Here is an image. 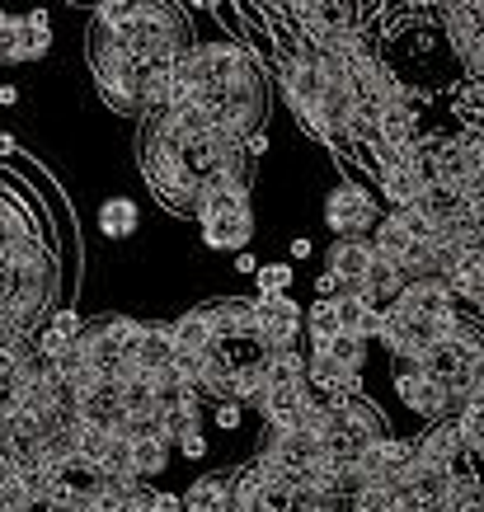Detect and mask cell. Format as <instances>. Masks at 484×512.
Here are the masks:
<instances>
[{
	"label": "cell",
	"mask_w": 484,
	"mask_h": 512,
	"mask_svg": "<svg viewBox=\"0 0 484 512\" xmlns=\"http://www.w3.org/2000/svg\"><path fill=\"white\" fill-rule=\"evenodd\" d=\"M132 447V480H156L160 470L170 466V451L174 442L165 433H151V437H137V442H127Z\"/></svg>",
	"instance_id": "15"
},
{
	"label": "cell",
	"mask_w": 484,
	"mask_h": 512,
	"mask_svg": "<svg viewBox=\"0 0 484 512\" xmlns=\"http://www.w3.org/2000/svg\"><path fill=\"white\" fill-rule=\"evenodd\" d=\"M5 29H10V15H5V10H0V38H5Z\"/></svg>",
	"instance_id": "34"
},
{
	"label": "cell",
	"mask_w": 484,
	"mask_h": 512,
	"mask_svg": "<svg viewBox=\"0 0 484 512\" xmlns=\"http://www.w3.org/2000/svg\"><path fill=\"white\" fill-rule=\"evenodd\" d=\"M193 109L203 113V123L231 146H245L254 132H264L268 118V71L254 57L250 43L240 38H212L193 43Z\"/></svg>",
	"instance_id": "1"
},
{
	"label": "cell",
	"mask_w": 484,
	"mask_h": 512,
	"mask_svg": "<svg viewBox=\"0 0 484 512\" xmlns=\"http://www.w3.org/2000/svg\"><path fill=\"white\" fill-rule=\"evenodd\" d=\"M348 512H367V508H348Z\"/></svg>",
	"instance_id": "35"
},
{
	"label": "cell",
	"mask_w": 484,
	"mask_h": 512,
	"mask_svg": "<svg viewBox=\"0 0 484 512\" xmlns=\"http://www.w3.org/2000/svg\"><path fill=\"white\" fill-rule=\"evenodd\" d=\"M339 296H344V282L334 278L329 268H320L315 273V301H339Z\"/></svg>",
	"instance_id": "25"
},
{
	"label": "cell",
	"mask_w": 484,
	"mask_h": 512,
	"mask_svg": "<svg viewBox=\"0 0 484 512\" xmlns=\"http://www.w3.org/2000/svg\"><path fill=\"white\" fill-rule=\"evenodd\" d=\"M94 226L109 235V240H127V235L141 226L137 202L123 198V193H118V198H104V202H99V212H94Z\"/></svg>",
	"instance_id": "16"
},
{
	"label": "cell",
	"mask_w": 484,
	"mask_h": 512,
	"mask_svg": "<svg viewBox=\"0 0 484 512\" xmlns=\"http://www.w3.org/2000/svg\"><path fill=\"white\" fill-rule=\"evenodd\" d=\"M381 221V207H376V193L362 188L358 179H344L325 198V226L334 231V240H367Z\"/></svg>",
	"instance_id": "4"
},
{
	"label": "cell",
	"mask_w": 484,
	"mask_h": 512,
	"mask_svg": "<svg viewBox=\"0 0 484 512\" xmlns=\"http://www.w3.org/2000/svg\"><path fill=\"white\" fill-rule=\"evenodd\" d=\"M179 498H184V512H226L231 508V475H203Z\"/></svg>",
	"instance_id": "14"
},
{
	"label": "cell",
	"mask_w": 484,
	"mask_h": 512,
	"mask_svg": "<svg viewBox=\"0 0 484 512\" xmlns=\"http://www.w3.org/2000/svg\"><path fill=\"white\" fill-rule=\"evenodd\" d=\"M10 104H19V90L15 85H0V109H10Z\"/></svg>",
	"instance_id": "33"
},
{
	"label": "cell",
	"mask_w": 484,
	"mask_h": 512,
	"mask_svg": "<svg viewBox=\"0 0 484 512\" xmlns=\"http://www.w3.org/2000/svg\"><path fill=\"white\" fill-rule=\"evenodd\" d=\"M198 226H203L207 249H226V254H245L254 240V207L250 188H207L198 202Z\"/></svg>",
	"instance_id": "3"
},
{
	"label": "cell",
	"mask_w": 484,
	"mask_h": 512,
	"mask_svg": "<svg viewBox=\"0 0 484 512\" xmlns=\"http://www.w3.org/2000/svg\"><path fill=\"white\" fill-rule=\"evenodd\" d=\"M376 193L391 202V212H405V207H419V198L428 193L419 170H386L376 179Z\"/></svg>",
	"instance_id": "13"
},
{
	"label": "cell",
	"mask_w": 484,
	"mask_h": 512,
	"mask_svg": "<svg viewBox=\"0 0 484 512\" xmlns=\"http://www.w3.org/2000/svg\"><path fill=\"white\" fill-rule=\"evenodd\" d=\"M306 362L311 353L306 348H273L268 353V386H306Z\"/></svg>",
	"instance_id": "19"
},
{
	"label": "cell",
	"mask_w": 484,
	"mask_h": 512,
	"mask_svg": "<svg viewBox=\"0 0 484 512\" xmlns=\"http://www.w3.org/2000/svg\"><path fill=\"white\" fill-rule=\"evenodd\" d=\"M174 447L184 451V456H193V461H203V456H207V433H203V428H188Z\"/></svg>",
	"instance_id": "26"
},
{
	"label": "cell",
	"mask_w": 484,
	"mask_h": 512,
	"mask_svg": "<svg viewBox=\"0 0 484 512\" xmlns=\"http://www.w3.org/2000/svg\"><path fill=\"white\" fill-rule=\"evenodd\" d=\"M292 259H311V240H306V235L292 240Z\"/></svg>",
	"instance_id": "31"
},
{
	"label": "cell",
	"mask_w": 484,
	"mask_h": 512,
	"mask_svg": "<svg viewBox=\"0 0 484 512\" xmlns=\"http://www.w3.org/2000/svg\"><path fill=\"white\" fill-rule=\"evenodd\" d=\"M391 311H400L405 320H414V325L428 329V325H438L442 315L461 311V301H456L452 287H447L442 278H414L405 292H400V301H395Z\"/></svg>",
	"instance_id": "6"
},
{
	"label": "cell",
	"mask_w": 484,
	"mask_h": 512,
	"mask_svg": "<svg viewBox=\"0 0 484 512\" xmlns=\"http://www.w3.org/2000/svg\"><path fill=\"white\" fill-rule=\"evenodd\" d=\"M301 334H306V353H320V348H329V343L344 334V320H339V306L334 301H311V311H306V325H301Z\"/></svg>",
	"instance_id": "17"
},
{
	"label": "cell",
	"mask_w": 484,
	"mask_h": 512,
	"mask_svg": "<svg viewBox=\"0 0 484 512\" xmlns=\"http://www.w3.org/2000/svg\"><path fill=\"white\" fill-rule=\"evenodd\" d=\"M292 278H297L292 264H259V273H254L259 296H292Z\"/></svg>",
	"instance_id": "21"
},
{
	"label": "cell",
	"mask_w": 484,
	"mask_h": 512,
	"mask_svg": "<svg viewBox=\"0 0 484 512\" xmlns=\"http://www.w3.org/2000/svg\"><path fill=\"white\" fill-rule=\"evenodd\" d=\"M235 273H259V259H254V249H245V254H235Z\"/></svg>",
	"instance_id": "29"
},
{
	"label": "cell",
	"mask_w": 484,
	"mask_h": 512,
	"mask_svg": "<svg viewBox=\"0 0 484 512\" xmlns=\"http://www.w3.org/2000/svg\"><path fill=\"white\" fill-rule=\"evenodd\" d=\"M156 512H184V498H179V494H165V489H160Z\"/></svg>",
	"instance_id": "30"
},
{
	"label": "cell",
	"mask_w": 484,
	"mask_h": 512,
	"mask_svg": "<svg viewBox=\"0 0 484 512\" xmlns=\"http://www.w3.org/2000/svg\"><path fill=\"white\" fill-rule=\"evenodd\" d=\"M160 489L151 480H127V512H156Z\"/></svg>",
	"instance_id": "24"
},
{
	"label": "cell",
	"mask_w": 484,
	"mask_h": 512,
	"mask_svg": "<svg viewBox=\"0 0 484 512\" xmlns=\"http://www.w3.org/2000/svg\"><path fill=\"white\" fill-rule=\"evenodd\" d=\"M19 146H15V137H10V132H0V160H10L15 156Z\"/></svg>",
	"instance_id": "32"
},
{
	"label": "cell",
	"mask_w": 484,
	"mask_h": 512,
	"mask_svg": "<svg viewBox=\"0 0 484 512\" xmlns=\"http://www.w3.org/2000/svg\"><path fill=\"white\" fill-rule=\"evenodd\" d=\"M433 24L442 29V43L452 47L456 62H466L470 52L484 43V15H480V5H438V10H433Z\"/></svg>",
	"instance_id": "9"
},
{
	"label": "cell",
	"mask_w": 484,
	"mask_h": 512,
	"mask_svg": "<svg viewBox=\"0 0 484 512\" xmlns=\"http://www.w3.org/2000/svg\"><path fill=\"white\" fill-rule=\"evenodd\" d=\"M264 151H268V132H254V137L245 141V156H250V160H259V156H264Z\"/></svg>",
	"instance_id": "28"
},
{
	"label": "cell",
	"mask_w": 484,
	"mask_h": 512,
	"mask_svg": "<svg viewBox=\"0 0 484 512\" xmlns=\"http://www.w3.org/2000/svg\"><path fill=\"white\" fill-rule=\"evenodd\" d=\"M395 395H400V404H405L409 414H419V419H428V423L456 419L452 390L438 386V381L428 372H419V367H400V372H395Z\"/></svg>",
	"instance_id": "5"
},
{
	"label": "cell",
	"mask_w": 484,
	"mask_h": 512,
	"mask_svg": "<svg viewBox=\"0 0 484 512\" xmlns=\"http://www.w3.org/2000/svg\"><path fill=\"white\" fill-rule=\"evenodd\" d=\"M409 282H414V273H409L405 264H391V259H381V254H376L372 268H367V278H362V287L353 296H362V301L376 306V311H391Z\"/></svg>",
	"instance_id": "10"
},
{
	"label": "cell",
	"mask_w": 484,
	"mask_h": 512,
	"mask_svg": "<svg viewBox=\"0 0 484 512\" xmlns=\"http://www.w3.org/2000/svg\"><path fill=\"white\" fill-rule=\"evenodd\" d=\"M170 334H174V348H184V353H207V348H212V334H207L198 306L184 311L179 320H170Z\"/></svg>",
	"instance_id": "20"
},
{
	"label": "cell",
	"mask_w": 484,
	"mask_h": 512,
	"mask_svg": "<svg viewBox=\"0 0 484 512\" xmlns=\"http://www.w3.org/2000/svg\"><path fill=\"white\" fill-rule=\"evenodd\" d=\"M372 259H376L372 240H334L325 254V268L344 282V292H358L362 278H367V268H372Z\"/></svg>",
	"instance_id": "11"
},
{
	"label": "cell",
	"mask_w": 484,
	"mask_h": 512,
	"mask_svg": "<svg viewBox=\"0 0 484 512\" xmlns=\"http://www.w3.org/2000/svg\"><path fill=\"white\" fill-rule=\"evenodd\" d=\"M325 409V428H320V451H325L334 466H353L362 451L386 437L381 409L367 400H348V404H320Z\"/></svg>",
	"instance_id": "2"
},
{
	"label": "cell",
	"mask_w": 484,
	"mask_h": 512,
	"mask_svg": "<svg viewBox=\"0 0 484 512\" xmlns=\"http://www.w3.org/2000/svg\"><path fill=\"white\" fill-rule=\"evenodd\" d=\"M414 451H419L423 466H438L447 470L461 456V433H456V419H442V423H428L419 437H414Z\"/></svg>",
	"instance_id": "12"
},
{
	"label": "cell",
	"mask_w": 484,
	"mask_h": 512,
	"mask_svg": "<svg viewBox=\"0 0 484 512\" xmlns=\"http://www.w3.org/2000/svg\"><path fill=\"white\" fill-rule=\"evenodd\" d=\"M240 419H245V409H240V404H217V428L221 433H235Z\"/></svg>",
	"instance_id": "27"
},
{
	"label": "cell",
	"mask_w": 484,
	"mask_h": 512,
	"mask_svg": "<svg viewBox=\"0 0 484 512\" xmlns=\"http://www.w3.org/2000/svg\"><path fill=\"white\" fill-rule=\"evenodd\" d=\"M254 315H259V339L268 348H297L306 311L292 296H254Z\"/></svg>",
	"instance_id": "7"
},
{
	"label": "cell",
	"mask_w": 484,
	"mask_h": 512,
	"mask_svg": "<svg viewBox=\"0 0 484 512\" xmlns=\"http://www.w3.org/2000/svg\"><path fill=\"white\" fill-rule=\"evenodd\" d=\"M339 320H344V334H353V339H367L372 343L376 334H381V315L386 311H376V306H367L362 296H353V292H344L339 301Z\"/></svg>",
	"instance_id": "18"
},
{
	"label": "cell",
	"mask_w": 484,
	"mask_h": 512,
	"mask_svg": "<svg viewBox=\"0 0 484 512\" xmlns=\"http://www.w3.org/2000/svg\"><path fill=\"white\" fill-rule=\"evenodd\" d=\"M43 329H52V334H57V339H66V343H76L80 329H85V320H80V311H71V306H57V311L43 320Z\"/></svg>",
	"instance_id": "23"
},
{
	"label": "cell",
	"mask_w": 484,
	"mask_h": 512,
	"mask_svg": "<svg viewBox=\"0 0 484 512\" xmlns=\"http://www.w3.org/2000/svg\"><path fill=\"white\" fill-rule=\"evenodd\" d=\"M0 52L5 62H38L52 52V19L47 10H29V15H10V29L0 38Z\"/></svg>",
	"instance_id": "8"
},
{
	"label": "cell",
	"mask_w": 484,
	"mask_h": 512,
	"mask_svg": "<svg viewBox=\"0 0 484 512\" xmlns=\"http://www.w3.org/2000/svg\"><path fill=\"white\" fill-rule=\"evenodd\" d=\"M320 353L339 357L344 367H353V372H362V362H367V339H353V334H339V339L329 343V348H320Z\"/></svg>",
	"instance_id": "22"
},
{
	"label": "cell",
	"mask_w": 484,
	"mask_h": 512,
	"mask_svg": "<svg viewBox=\"0 0 484 512\" xmlns=\"http://www.w3.org/2000/svg\"><path fill=\"white\" fill-rule=\"evenodd\" d=\"M0 62H5V52H0Z\"/></svg>",
	"instance_id": "36"
}]
</instances>
